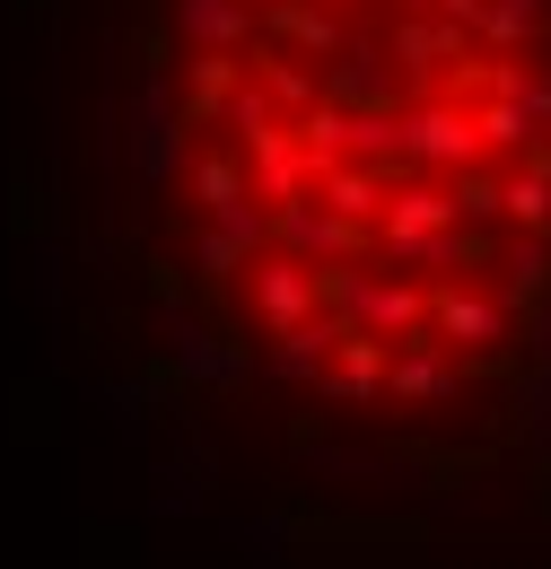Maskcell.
<instances>
[{"mask_svg":"<svg viewBox=\"0 0 551 569\" xmlns=\"http://www.w3.org/2000/svg\"><path fill=\"white\" fill-rule=\"evenodd\" d=\"M149 333H158V351H167V368L184 377V386H202V395H237L263 359L246 351V342H228V333H210L202 316L176 298V281H158V298H149Z\"/></svg>","mask_w":551,"mask_h":569,"instance_id":"1","label":"cell"},{"mask_svg":"<svg viewBox=\"0 0 551 569\" xmlns=\"http://www.w3.org/2000/svg\"><path fill=\"white\" fill-rule=\"evenodd\" d=\"M333 316H342L350 333H377V342H412L420 333V289H403V281H377V272H359V263H342L333 272Z\"/></svg>","mask_w":551,"mask_h":569,"instance_id":"2","label":"cell"},{"mask_svg":"<svg viewBox=\"0 0 551 569\" xmlns=\"http://www.w3.org/2000/svg\"><path fill=\"white\" fill-rule=\"evenodd\" d=\"M246 307L263 316V333H289V325L324 316V272H315V263H298L289 246H272V254H254V263H246Z\"/></svg>","mask_w":551,"mask_h":569,"instance_id":"3","label":"cell"},{"mask_svg":"<svg viewBox=\"0 0 551 569\" xmlns=\"http://www.w3.org/2000/svg\"><path fill=\"white\" fill-rule=\"evenodd\" d=\"M473 158H482V114H464V106H412V114H403V167L455 176V167H473Z\"/></svg>","mask_w":551,"mask_h":569,"instance_id":"4","label":"cell"},{"mask_svg":"<svg viewBox=\"0 0 551 569\" xmlns=\"http://www.w3.org/2000/svg\"><path fill=\"white\" fill-rule=\"evenodd\" d=\"M342 316H307V325H289V333H272V351H263V386H324V368H333V351H342Z\"/></svg>","mask_w":551,"mask_h":569,"instance_id":"5","label":"cell"},{"mask_svg":"<svg viewBox=\"0 0 551 569\" xmlns=\"http://www.w3.org/2000/svg\"><path fill=\"white\" fill-rule=\"evenodd\" d=\"M429 325H438L447 351H499V342H517L508 298H482V289H447V298L429 307Z\"/></svg>","mask_w":551,"mask_h":569,"instance_id":"6","label":"cell"},{"mask_svg":"<svg viewBox=\"0 0 551 569\" xmlns=\"http://www.w3.org/2000/svg\"><path fill=\"white\" fill-rule=\"evenodd\" d=\"M184 123L193 114H176V123H123V158H132L140 193H167L176 176H193V132Z\"/></svg>","mask_w":551,"mask_h":569,"instance_id":"7","label":"cell"},{"mask_svg":"<svg viewBox=\"0 0 551 569\" xmlns=\"http://www.w3.org/2000/svg\"><path fill=\"white\" fill-rule=\"evenodd\" d=\"M167 27L193 53H246L254 44V0H167Z\"/></svg>","mask_w":551,"mask_h":569,"instance_id":"8","label":"cell"},{"mask_svg":"<svg viewBox=\"0 0 551 569\" xmlns=\"http://www.w3.org/2000/svg\"><path fill=\"white\" fill-rule=\"evenodd\" d=\"M280 246H289L298 263H315V272H324V263L342 272L350 263V219L333 211V202H307V193H298V202H280Z\"/></svg>","mask_w":551,"mask_h":569,"instance_id":"9","label":"cell"},{"mask_svg":"<svg viewBox=\"0 0 551 569\" xmlns=\"http://www.w3.org/2000/svg\"><path fill=\"white\" fill-rule=\"evenodd\" d=\"M403 403H447V395H464V368L447 359V342L438 333H412L403 351H394V377H385Z\"/></svg>","mask_w":551,"mask_h":569,"instance_id":"10","label":"cell"},{"mask_svg":"<svg viewBox=\"0 0 551 569\" xmlns=\"http://www.w3.org/2000/svg\"><path fill=\"white\" fill-rule=\"evenodd\" d=\"M307 176H324V167H315V149L307 141H289V132H272V141H254V193H263V202H298V193H307Z\"/></svg>","mask_w":551,"mask_h":569,"instance_id":"11","label":"cell"},{"mask_svg":"<svg viewBox=\"0 0 551 569\" xmlns=\"http://www.w3.org/2000/svg\"><path fill=\"white\" fill-rule=\"evenodd\" d=\"M455 219H464L455 193H438V184H394V193H385V246H394V237H429V228H455Z\"/></svg>","mask_w":551,"mask_h":569,"instance_id":"12","label":"cell"},{"mask_svg":"<svg viewBox=\"0 0 551 569\" xmlns=\"http://www.w3.org/2000/svg\"><path fill=\"white\" fill-rule=\"evenodd\" d=\"M324 202H333V211L350 219V228H359V219H377V202H385V176H377V167H324Z\"/></svg>","mask_w":551,"mask_h":569,"instance_id":"13","label":"cell"},{"mask_svg":"<svg viewBox=\"0 0 551 569\" xmlns=\"http://www.w3.org/2000/svg\"><path fill=\"white\" fill-rule=\"evenodd\" d=\"M543 18H551V0H490V9H482V44L517 53V44H534Z\"/></svg>","mask_w":551,"mask_h":569,"instance_id":"14","label":"cell"},{"mask_svg":"<svg viewBox=\"0 0 551 569\" xmlns=\"http://www.w3.org/2000/svg\"><path fill=\"white\" fill-rule=\"evenodd\" d=\"M97 403L123 421V438H140V429L158 421V386L149 377H97Z\"/></svg>","mask_w":551,"mask_h":569,"instance_id":"15","label":"cell"},{"mask_svg":"<svg viewBox=\"0 0 551 569\" xmlns=\"http://www.w3.org/2000/svg\"><path fill=\"white\" fill-rule=\"evenodd\" d=\"M202 508V465H158L149 473V517H193Z\"/></svg>","mask_w":551,"mask_h":569,"instance_id":"16","label":"cell"},{"mask_svg":"<svg viewBox=\"0 0 551 569\" xmlns=\"http://www.w3.org/2000/svg\"><path fill=\"white\" fill-rule=\"evenodd\" d=\"M499 272H508V298H534L543 272H551V246L543 237H508V246H499Z\"/></svg>","mask_w":551,"mask_h":569,"instance_id":"17","label":"cell"},{"mask_svg":"<svg viewBox=\"0 0 551 569\" xmlns=\"http://www.w3.org/2000/svg\"><path fill=\"white\" fill-rule=\"evenodd\" d=\"M499 211L525 219V228H551V176L543 167H534V176H508V184H499Z\"/></svg>","mask_w":551,"mask_h":569,"instance_id":"18","label":"cell"},{"mask_svg":"<svg viewBox=\"0 0 551 569\" xmlns=\"http://www.w3.org/2000/svg\"><path fill=\"white\" fill-rule=\"evenodd\" d=\"M193 193H202V211H219V202L254 193V176H246L237 158H193Z\"/></svg>","mask_w":551,"mask_h":569,"instance_id":"19","label":"cell"},{"mask_svg":"<svg viewBox=\"0 0 551 569\" xmlns=\"http://www.w3.org/2000/svg\"><path fill=\"white\" fill-rule=\"evenodd\" d=\"M193 263H202V281H237V272H246L254 254H246V246H237L228 228H193Z\"/></svg>","mask_w":551,"mask_h":569,"instance_id":"20","label":"cell"},{"mask_svg":"<svg viewBox=\"0 0 551 569\" xmlns=\"http://www.w3.org/2000/svg\"><path fill=\"white\" fill-rule=\"evenodd\" d=\"M272 27H280V36H298V44L315 53V62H333V53H342V27H333L324 9H280Z\"/></svg>","mask_w":551,"mask_h":569,"instance_id":"21","label":"cell"},{"mask_svg":"<svg viewBox=\"0 0 551 569\" xmlns=\"http://www.w3.org/2000/svg\"><path fill=\"white\" fill-rule=\"evenodd\" d=\"M517 412H525V438H534V447H551V368H534V386L517 395Z\"/></svg>","mask_w":551,"mask_h":569,"instance_id":"22","label":"cell"},{"mask_svg":"<svg viewBox=\"0 0 551 569\" xmlns=\"http://www.w3.org/2000/svg\"><path fill=\"white\" fill-rule=\"evenodd\" d=\"M62 272H70V254L44 237V246H36V298H44V307H62Z\"/></svg>","mask_w":551,"mask_h":569,"instance_id":"23","label":"cell"},{"mask_svg":"<svg viewBox=\"0 0 551 569\" xmlns=\"http://www.w3.org/2000/svg\"><path fill=\"white\" fill-rule=\"evenodd\" d=\"M237 543H246L254 561H280V517H246V526H237Z\"/></svg>","mask_w":551,"mask_h":569,"instance_id":"24","label":"cell"},{"mask_svg":"<svg viewBox=\"0 0 551 569\" xmlns=\"http://www.w3.org/2000/svg\"><path fill=\"white\" fill-rule=\"evenodd\" d=\"M525 351H534V368H551V307L525 316Z\"/></svg>","mask_w":551,"mask_h":569,"instance_id":"25","label":"cell"},{"mask_svg":"<svg viewBox=\"0 0 551 569\" xmlns=\"http://www.w3.org/2000/svg\"><path fill=\"white\" fill-rule=\"evenodd\" d=\"M324 9H359V0H324Z\"/></svg>","mask_w":551,"mask_h":569,"instance_id":"26","label":"cell"}]
</instances>
